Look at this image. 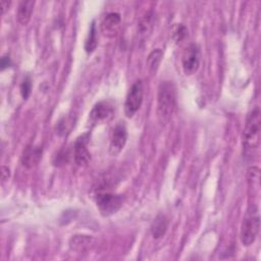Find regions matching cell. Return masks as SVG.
<instances>
[{
    "label": "cell",
    "mask_w": 261,
    "mask_h": 261,
    "mask_svg": "<svg viewBox=\"0 0 261 261\" xmlns=\"http://www.w3.org/2000/svg\"><path fill=\"white\" fill-rule=\"evenodd\" d=\"M176 105V90L171 81H162L158 87L157 116L161 123H166Z\"/></svg>",
    "instance_id": "6da1fadb"
},
{
    "label": "cell",
    "mask_w": 261,
    "mask_h": 261,
    "mask_svg": "<svg viewBox=\"0 0 261 261\" xmlns=\"http://www.w3.org/2000/svg\"><path fill=\"white\" fill-rule=\"evenodd\" d=\"M260 128L261 117L259 107H255L248 115L245 128L243 132L244 146L247 149L255 150L260 144Z\"/></svg>",
    "instance_id": "7a4b0ae2"
},
{
    "label": "cell",
    "mask_w": 261,
    "mask_h": 261,
    "mask_svg": "<svg viewBox=\"0 0 261 261\" xmlns=\"http://www.w3.org/2000/svg\"><path fill=\"white\" fill-rule=\"evenodd\" d=\"M260 228V221H259V215L257 213V210L249 211L244 218V221L242 223L241 227V242L244 246H250L252 245L259 233Z\"/></svg>",
    "instance_id": "3957f363"
},
{
    "label": "cell",
    "mask_w": 261,
    "mask_h": 261,
    "mask_svg": "<svg viewBox=\"0 0 261 261\" xmlns=\"http://www.w3.org/2000/svg\"><path fill=\"white\" fill-rule=\"evenodd\" d=\"M144 96V86L141 80L136 81L130 87L125 103H124V113L126 117H133L136 112L140 109Z\"/></svg>",
    "instance_id": "277c9868"
},
{
    "label": "cell",
    "mask_w": 261,
    "mask_h": 261,
    "mask_svg": "<svg viewBox=\"0 0 261 261\" xmlns=\"http://www.w3.org/2000/svg\"><path fill=\"white\" fill-rule=\"evenodd\" d=\"M96 204L102 215L109 216L119 210L122 205V197L109 192L99 193L96 196Z\"/></svg>",
    "instance_id": "5b68a950"
},
{
    "label": "cell",
    "mask_w": 261,
    "mask_h": 261,
    "mask_svg": "<svg viewBox=\"0 0 261 261\" xmlns=\"http://www.w3.org/2000/svg\"><path fill=\"white\" fill-rule=\"evenodd\" d=\"M201 61V52L197 44H190L184 51L181 57V65L184 72L187 75L194 74L199 66Z\"/></svg>",
    "instance_id": "8992f818"
},
{
    "label": "cell",
    "mask_w": 261,
    "mask_h": 261,
    "mask_svg": "<svg viewBox=\"0 0 261 261\" xmlns=\"http://www.w3.org/2000/svg\"><path fill=\"white\" fill-rule=\"evenodd\" d=\"M127 140V132L126 127L122 123H118L112 132L111 140H110V146H109V152L111 155H117L125 146Z\"/></svg>",
    "instance_id": "52a82bcc"
},
{
    "label": "cell",
    "mask_w": 261,
    "mask_h": 261,
    "mask_svg": "<svg viewBox=\"0 0 261 261\" xmlns=\"http://www.w3.org/2000/svg\"><path fill=\"white\" fill-rule=\"evenodd\" d=\"M88 135L79 137L74 143V160L79 166H86L91 160V154L87 148Z\"/></svg>",
    "instance_id": "ba28073f"
},
{
    "label": "cell",
    "mask_w": 261,
    "mask_h": 261,
    "mask_svg": "<svg viewBox=\"0 0 261 261\" xmlns=\"http://www.w3.org/2000/svg\"><path fill=\"white\" fill-rule=\"evenodd\" d=\"M154 28V13L152 10L145 12L138 22L137 35L139 42H145L151 35Z\"/></svg>",
    "instance_id": "9c48e42d"
},
{
    "label": "cell",
    "mask_w": 261,
    "mask_h": 261,
    "mask_svg": "<svg viewBox=\"0 0 261 261\" xmlns=\"http://www.w3.org/2000/svg\"><path fill=\"white\" fill-rule=\"evenodd\" d=\"M42 158V148L39 146H28L21 155V164L27 168L35 167Z\"/></svg>",
    "instance_id": "30bf717a"
},
{
    "label": "cell",
    "mask_w": 261,
    "mask_h": 261,
    "mask_svg": "<svg viewBox=\"0 0 261 261\" xmlns=\"http://www.w3.org/2000/svg\"><path fill=\"white\" fill-rule=\"evenodd\" d=\"M120 14L117 12L108 13L101 22V32L104 36L113 37L116 35V32L120 23Z\"/></svg>",
    "instance_id": "8fae6325"
},
{
    "label": "cell",
    "mask_w": 261,
    "mask_h": 261,
    "mask_svg": "<svg viewBox=\"0 0 261 261\" xmlns=\"http://www.w3.org/2000/svg\"><path fill=\"white\" fill-rule=\"evenodd\" d=\"M112 113H113L112 106L108 102L102 101L97 103L94 106V108L90 112V119L92 122H99L110 117Z\"/></svg>",
    "instance_id": "7c38bea8"
},
{
    "label": "cell",
    "mask_w": 261,
    "mask_h": 261,
    "mask_svg": "<svg viewBox=\"0 0 261 261\" xmlns=\"http://www.w3.org/2000/svg\"><path fill=\"white\" fill-rule=\"evenodd\" d=\"M95 245V239L91 236L75 234L69 241V247L75 252H85L90 250Z\"/></svg>",
    "instance_id": "4fadbf2b"
},
{
    "label": "cell",
    "mask_w": 261,
    "mask_h": 261,
    "mask_svg": "<svg viewBox=\"0 0 261 261\" xmlns=\"http://www.w3.org/2000/svg\"><path fill=\"white\" fill-rule=\"evenodd\" d=\"M34 5H35V2L32 0H23L19 3L16 16H17V21L20 24L25 25L29 23L34 10Z\"/></svg>",
    "instance_id": "5bb4252c"
},
{
    "label": "cell",
    "mask_w": 261,
    "mask_h": 261,
    "mask_svg": "<svg viewBox=\"0 0 261 261\" xmlns=\"http://www.w3.org/2000/svg\"><path fill=\"white\" fill-rule=\"evenodd\" d=\"M168 227V219L165 215L159 214L155 217L151 224V233L155 239L163 237Z\"/></svg>",
    "instance_id": "9a60e30c"
},
{
    "label": "cell",
    "mask_w": 261,
    "mask_h": 261,
    "mask_svg": "<svg viewBox=\"0 0 261 261\" xmlns=\"http://www.w3.org/2000/svg\"><path fill=\"white\" fill-rule=\"evenodd\" d=\"M162 56H163V52L159 48L153 50L149 54V56L147 58V65H148V69L151 73L156 72V70L158 69L159 64H160L161 59H162Z\"/></svg>",
    "instance_id": "2e32d148"
},
{
    "label": "cell",
    "mask_w": 261,
    "mask_h": 261,
    "mask_svg": "<svg viewBox=\"0 0 261 261\" xmlns=\"http://www.w3.org/2000/svg\"><path fill=\"white\" fill-rule=\"evenodd\" d=\"M97 44H98V41H97V35H96V25H95V22H92L88 39L86 40V43H85L86 51L88 53L93 52L96 49Z\"/></svg>",
    "instance_id": "e0dca14e"
},
{
    "label": "cell",
    "mask_w": 261,
    "mask_h": 261,
    "mask_svg": "<svg viewBox=\"0 0 261 261\" xmlns=\"http://www.w3.org/2000/svg\"><path fill=\"white\" fill-rule=\"evenodd\" d=\"M188 35V29L181 24V23H176L173 29H172V38L175 41V43L181 42Z\"/></svg>",
    "instance_id": "ac0fdd59"
},
{
    "label": "cell",
    "mask_w": 261,
    "mask_h": 261,
    "mask_svg": "<svg viewBox=\"0 0 261 261\" xmlns=\"http://www.w3.org/2000/svg\"><path fill=\"white\" fill-rule=\"evenodd\" d=\"M31 90H32L31 79L29 76H27V77L23 79V81L20 84V94H21V97L23 99H28L30 94H31Z\"/></svg>",
    "instance_id": "d6986e66"
},
{
    "label": "cell",
    "mask_w": 261,
    "mask_h": 261,
    "mask_svg": "<svg viewBox=\"0 0 261 261\" xmlns=\"http://www.w3.org/2000/svg\"><path fill=\"white\" fill-rule=\"evenodd\" d=\"M10 64H11V60H10L9 56H8V55H4V56L1 58V69H2V70L5 69L6 67L10 66Z\"/></svg>",
    "instance_id": "ffe728a7"
},
{
    "label": "cell",
    "mask_w": 261,
    "mask_h": 261,
    "mask_svg": "<svg viewBox=\"0 0 261 261\" xmlns=\"http://www.w3.org/2000/svg\"><path fill=\"white\" fill-rule=\"evenodd\" d=\"M9 175H10L9 168L7 166H2L1 167V179H2V181L8 179Z\"/></svg>",
    "instance_id": "44dd1931"
},
{
    "label": "cell",
    "mask_w": 261,
    "mask_h": 261,
    "mask_svg": "<svg viewBox=\"0 0 261 261\" xmlns=\"http://www.w3.org/2000/svg\"><path fill=\"white\" fill-rule=\"evenodd\" d=\"M10 6V1L8 0H1L0 1V7H1V13L4 14L5 11L9 8Z\"/></svg>",
    "instance_id": "7402d4cb"
}]
</instances>
